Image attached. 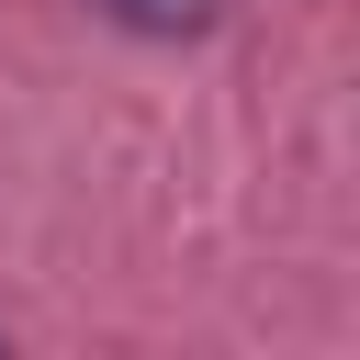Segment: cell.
<instances>
[{"instance_id": "obj_1", "label": "cell", "mask_w": 360, "mask_h": 360, "mask_svg": "<svg viewBox=\"0 0 360 360\" xmlns=\"http://www.w3.org/2000/svg\"><path fill=\"white\" fill-rule=\"evenodd\" d=\"M124 34H202L214 22V0H101Z\"/></svg>"}, {"instance_id": "obj_2", "label": "cell", "mask_w": 360, "mask_h": 360, "mask_svg": "<svg viewBox=\"0 0 360 360\" xmlns=\"http://www.w3.org/2000/svg\"><path fill=\"white\" fill-rule=\"evenodd\" d=\"M0 360H11V349H0Z\"/></svg>"}]
</instances>
